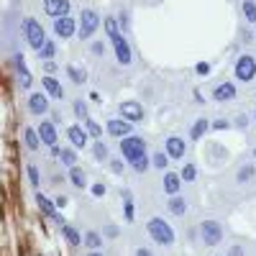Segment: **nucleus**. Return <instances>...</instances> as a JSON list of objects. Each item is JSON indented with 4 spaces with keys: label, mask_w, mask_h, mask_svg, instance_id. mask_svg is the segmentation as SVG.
<instances>
[{
    "label": "nucleus",
    "mask_w": 256,
    "mask_h": 256,
    "mask_svg": "<svg viewBox=\"0 0 256 256\" xmlns=\"http://www.w3.org/2000/svg\"><path fill=\"white\" fill-rule=\"evenodd\" d=\"M100 13L95 10V8H82V13H80V31H77V38L80 41H90L95 34H98V28H100Z\"/></svg>",
    "instance_id": "4"
},
{
    "label": "nucleus",
    "mask_w": 256,
    "mask_h": 256,
    "mask_svg": "<svg viewBox=\"0 0 256 256\" xmlns=\"http://www.w3.org/2000/svg\"><path fill=\"white\" fill-rule=\"evenodd\" d=\"M90 192H92V195H95V198H102V195H105V192H108V187H105L102 182H95V184L90 187Z\"/></svg>",
    "instance_id": "44"
},
{
    "label": "nucleus",
    "mask_w": 256,
    "mask_h": 256,
    "mask_svg": "<svg viewBox=\"0 0 256 256\" xmlns=\"http://www.w3.org/2000/svg\"><path fill=\"white\" fill-rule=\"evenodd\" d=\"M92 156H95L98 162H108L110 152H108V144H102V138H95V141H92Z\"/></svg>",
    "instance_id": "31"
},
{
    "label": "nucleus",
    "mask_w": 256,
    "mask_h": 256,
    "mask_svg": "<svg viewBox=\"0 0 256 256\" xmlns=\"http://www.w3.org/2000/svg\"><path fill=\"white\" fill-rule=\"evenodd\" d=\"M105 236H108V238H118V228H116L113 223H108V228H105Z\"/></svg>",
    "instance_id": "47"
},
{
    "label": "nucleus",
    "mask_w": 256,
    "mask_h": 256,
    "mask_svg": "<svg viewBox=\"0 0 256 256\" xmlns=\"http://www.w3.org/2000/svg\"><path fill=\"white\" fill-rule=\"evenodd\" d=\"M20 31H24V38H26V44L34 49V52H38L41 46L46 44V31H44V26L38 24L36 18H24L20 20Z\"/></svg>",
    "instance_id": "3"
},
{
    "label": "nucleus",
    "mask_w": 256,
    "mask_h": 256,
    "mask_svg": "<svg viewBox=\"0 0 256 256\" xmlns=\"http://www.w3.org/2000/svg\"><path fill=\"white\" fill-rule=\"evenodd\" d=\"M54 202H56V208H67V202H70V200H67V198H64V195H59V198H56Z\"/></svg>",
    "instance_id": "49"
},
{
    "label": "nucleus",
    "mask_w": 256,
    "mask_h": 256,
    "mask_svg": "<svg viewBox=\"0 0 256 256\" xmlns=\"http://www.w3.org/2000/svg\"><path fill=\"white\" fill-rule=\"evenodd\" d=\"M26 174H28L31 187L38 190V187H41V172H38V166H36V164H28V166H26Z\"/></svg>",
    "instance_id": "38"
},
{
    "label": "nucleus",
    "mask_w": 256,
    "mask_h": 256,
    "mask_svg": "<svg viewBox=\"0 0 256 256\" xmlns=\"http://www.w3.org/2000/svg\"><path fill=\"white\" fill-rule=\"evenodd\" d=\"M118 24H120V31L128 34V28H131V13H128V10H120V13H118Z\"/></svg>",
    "instance_id": "40"
},
{
    "label": "nucleus",
    "mask_w": 256,
    "mask_h": 256,
    "mask_svg": "<svg viewBox=\"0 0 256 256\" xmlns=\"http://www.w3.org/2000/svg\"><path fill=\"white\" fill-rule=\"evenodd\" d=\"M67 182L72 187H77V190H84V187H88V174H84L82 166H72L67 172Z\"/></svg>",
    "instance_id": "22"
},
{
    "label": "nucleus",
    "mask_w": 256,
    "mask_h": 256,
    "mask_svg": "<svg viewBox=\"0 0 256 256\" xmlns=\"http://www.w3.org/2000/svg\"><path fill=\"white\" fill-rule=\"evenodd\" d=\"M256 174V164H244L238 172H236V184H248Z\"/></svg>",
    "instance_id": "29"
},
{
    "label": "nucleus",
    "mask_w": 256,
    "mask_h": 256,
    "mask_svg": "<svg viewBox=\"0 0 256 256\" xmlns=\"http://www.w3.org/2000/svg\"><path fill=\"white\" fill-rule=\"evenodd\" d=\"M88 256H105V254H102V251H90Z\"/></svg>",
    "instance_id": "52"
},
{
    "label": "nucleus",
    "mask_w": 256,
    "mask_h": 256,
    "mask_svg": "<svg viewBox=\"0 0 256 256\" xmlns=\"http://www.w3.org/2000/svg\"><path fill=\"white\" fill-rule=\"evenodd\" d=\"M238 95V90H236V82H218L216 88H212V100L216 102H230L233 98Z\"/></svg>",
    "instance_id": "15"
},
{
    "label": "nucleus",
    "mask_w": 256,
    "mask_h": 256,
    "mask_svg": "<svg viewBox=\"0 0 256 256\" xmlns=\"http://www.w3.org/2000/svg\"><path fill=\"white\" fill-rule=\"evenodd\" d=\"M195 72H198V74H205V77H208V74H210V64H208V62H200L198 67H195Z\"/></svg>",
    "instance_id": "45"
},
{
    "label": "nucleus",
    "mask_w": 256,
    "mask_h": 256,
    "mask_svg": "<svg viewBox=\"0 0 256 256\" xmlns=\"http://www.w3.org/2000/svg\"><path fill=\"white\" fill-rule=\"evenodd\" d=\"M84 246H88L90 251H100L102 248V236L98 230H88L84 233Z\"/></svg>",
    "instance_id": "32"
},
{
    "label": "nucleus",
    "mask_w": 256,
    "mask_h": 256,
    "mask_svg": "<svg viewBox=\"0 0 256 256\" xmlns=\"http://www.w3.org/2000/svg\"><path fill=\"white\" fill-rule=\"evenodd\" d=\"M36 131H38L41 144H44L46 148L59 146V131H56V123H54V120H49V118H41V123L36 126Z\"/></svg>",
    "instance_id": "10"
},
{
    "label": "nucleus",
    "mask_w": 256,
    "mask_h": 256,
    "mask_svg": "<svg viewBox=\"0 0 256 256\" xmlns=\"http://www.w3.org/2000/svg\"><path fill=\"white\" fill-rule=\"evenodd\" d=\"M108 164H110V172H113V174H123V172H126L123 156H120V159H108Z\"/></svg>",
    "instance_id": "41"
},
{
    "label": "nucleus",
    "mask_w": 256,
    "mask_h": 256,
    "mask_svg": "<svg viewBox=\"0 0 256 256\" xmlns=\"http://www.w3.org/2000/svg\"><path fill=\"white\" fill-rule=\"evenodd\" d=\"M67 77H70L72 84H84V82H88V72L74 67V64H70V67H67Z\"/></svg>",
    "instance_id": "33"
},
{
    "label": "nucleus",
    "mask_w": 256,
    "mask_h": 256,
    "mask_svg": "<svg viewBox=\"0 0 256 256\" xmlns=\"http://www.w3.org/2000/svg\"><path fill=\"white\" fill-rule=\"evenodd\" d=\"M118 148H120V156H123L126 162H134V159H138V156L146 154V141H144L141 136H134V134H131V136L120 138Z\"/></svg>",
    "instance_id": "5"
},
{
    "label": "nucleus",
    "mask_w": 256,
    "mask_h": 256,
    "mask_svg": "<svg viewBox=\"0 0 256 256\" xmlns=\"http://www.w3.org/2000/svg\"><path fill=\"white\" fill-rule=\"evenodd\" d=\"M105 49H108V46H105V41H92V46H90V52H92L95 56H102Z\"/></svg>",
    "instance_id": "42"
},
{
    "label": "nucleus",
    "mask_w": 256,
    "mask_h": 256,
    "mask_svg": "<svg viewBox=\"0 0 256 256\" xmlns=\"http://www.w3.org/2000/svg\"><path fill=\"white\" fill-rule=\"evenodd\" d=\"M166 210L172 212V216H184V212H187V200H184L182 195L169 198V202H166Z\"/></svg>",
    "instance_id": "27"
},
{
    "label": "nucleus",
    "mask_w": 256,
    "mask_h": 256,
    "mask_svg": "<svg viewBox=\"0 0 256 256\" xmlns=\"http://www.w3.org/2000/svg\"><path fill=\"white\" fill-rule=\"evenodd\" d=\"M13 67H16V72H18V88H20V90H28L31 84H34V77H31V72H28V67H26L24 54H16V56H13Z\"/></svg>",
    "instance_id": "14"
},
{
    "label": "nucleus",
    "mask_w": 256,
    "mask_h": 256,
    "mask_svg": "<svg viewBox=\"0 0 256 256\" xmlns=\"http://www.w3.org/2000/svg\"><path fill=\"white\" fill-rule=\"evenodd\" d=\"M72 3L70 0H44V13L49 18H62V16H70Z\"/></svg>",
    "instance_id": "18"
},
{
    "label": "nucleus",
    "mask_w": 256,
    "mask_h": 256,
    "mask_svg": "<svg viewBox=\"0 0 256 256\" xmlns=\"http://www.w3.org/2000/svg\"><path fill=\"white\" fill-rule=\"evenodd\" d=\"M233 74H236L238 82H251V80L256 77V56H251V54H241V56L236 59Z\"/></svg>",
    "instance_id": "8"
},
{
    "label": "nucleus",
    "mask_w": 256,
    "mask_h": 256,
    "mask_svg": "<svg viewBox=\"0 0 256 256\" xmlns=\"http://www.w3.org/2000/svg\"><path fill=\"white\" fill-rule=\"evenodd\" d=\"M134 256H154V251H152V248H146V246H138V248L134 251Z\"/></svg>",
    "instance_id": "48"
},
{
    "label": "nucleus",
    "mask_w": 256,
    "mask_h": 256,
    "mask_svg": "<svg viewBox=\"0 0 256 256\" xmlns=\"http://www.w3.org/2000/svg\"><path fill=\"white\" fill-rule=\"evenodd\" d=\"M49 95L46 92H31L28 95V113L36 116V118H44L49 110H52V105H49Z\"/></svg>",
    "instance_id": "12"
},
{
    "label": "nucleus",
    "mask_w": 256,
    "mask_h": 256,
    "mask_svg": "<svg viewBox=\"0 0 256 256\" xmlns=\"http://www.w3.org/2000/svg\"><path fill=\"white\" fill-rule=\"evenodd\" d=\"M82 123H84V128H88V134L92 136V141L95 138H102V126L95 118H88V120H82Z\"/></svg>",
    "instance_id": "36"
},
{
    "label": "nucleus",
    "mask_w": 256,
    "mask_h": 256,
    "mask_svg": "<svg viewBox=\"0 0 256 256\" xmlns=\"http://www.w3.org/2000/svg\"><path fill=\"white\" fill-rule=\"evenodd\" d=\"M120 198H123V218H126V223H134L136 220V205H134L131 190H120Z\"/></svg>",
    "instance_id": "21"
},
{
    "label": "nucleus",
    "mask_w": 256,
    "mask_h": 256,
    "mask_svg": "<svg viewBox=\"0 0 256 256\" xmlns=\"http://www.w3.org/2000/svg\"><path fill=\"white\" fill-rule=\"evenodd\" d=\"M102 26H105V34H108V41L116 52V59L120 67H131L134 64V49L128 44L126 34L120 31V24H118V16H105L102 18Z\"/></svg>",
    "instance_id": "1"
},
{
    "label": "nucleus",
    "mask_w": 256,
    "mask_h": 256,
    "mask_svg": "<svg viewBox=\"0 0 256 256\" xmlns=\"http://www.w3.org/2000/svg\"><path fill=\"white\" fill-rule=\"evenodd\" d=\"M118 113H120V118H126V120H131V123H141L144 120V105L141 102H136V100H126V102H120L118 105Z\"/></svg>",
    "instance_id": "13"
},
{
    "label": "nucleus",
    "mask_w": 256,
    "mask_h": 256,
    "mask_svg": "<svg viewBox=\"0 0 256 256\" xmlns=\"http://www.w3.org/2000/svg\"><path fill=\"white\" fill-rule=\"evenodd\" d=\"M146 233H148V238H152L156 246H164V248L174 246V241H177L174 228L169 226L164 218H159V216H154V218L146 220Z\"/></svg>",
    "instance_id": "2"
},
{
    "label": "nucleus",
    "mask_w": 256,
    "mask_h": 256,
    "mask_svg": "<svg viewBox=\"0 0 256 256\" xmlns=\"http://www.w3.org/2000/svg\"><path fill=\"white\" fill-rule=\"evenodd\" d=\"M67 141H70V146H74V148H77V152H80V148L92 146V144H90V141H92V136L88 134L84 123H72V126H67Z\"/></svg>",
    "instance_id": "9"
},
{
    "label": "nucleus",
    "mask_w": 256,
    "mask_h": 256,
    "mask_svg": "<svg viewBox=\"0 0 256 256\" xmlns=\"http://www.w3.org/2000/svg\"><path fill=\"white\" fill-rule=\"evenodd\" d=\"M169 156L166 152H156V154H152V166L154 169H159V172H166V166H169Z\"/></svg>",
    "instance_id": "34"
},
{
    "label": "nucleus",
    "mask_w": 256,
    "mask_h": 256,
    "mask_svg": "<svg viewBox=\"0 0 256 256\" xmlns=\"http://www.w3.org/2000/svg\"><path fill=\"white\" fill-rule=\"evenodd\" d=\"M59 162H62V166H67V169L77 166V148L74 146H64L59 152Z\"/></svg>",
    "instance_id": "26"
},
{
    "label": "nucleus",
    "mask_w": 256,
    "mask_h": 256,
    "mask_svg": "<svg viewBox=\"0 0 256 256\" xmlns=\"http://www.w3.org/2000/svg\"><path fill=\"white\" fill-rule=\"evenodd\" d=\"M241 10H244V18H246V24H256V3H254V0H244Z\"/></svg>",
    "instance_id": "37"
},
{
    "label": "nucleus",
    "mask_w": 256,
    "mask_h": 256,
    "mask_svg": "<svg viewBox=\"0 0 256 256\" xmlns=\"http://www.w3.org/2000/svg\"><path fill=\"white\" fill-rule=\"evenodd\" d=\"M182 184H184L182 174H177V172H164V182H162V187H164V195H169V198L180 195Z\"/></svg>",
    "instance_id": "19"
},
{
    "label": "nucleus",
    "mask_w": 256,
    "mask_h": 256,
    "mask_svg": "<svg viewBox=\"0 0 256 256\" xmlns=\"http://www.w3.org/2000/svg\"><path fill=\"white\" fill-rule=\"evenodd\" d=\"M134 126H136V123L126 120V118H110V120H105V134L120 141V138H126V136L134 134Z\"/></svg>",
    "instance_id": "11"
},
{
    "label": "nucleus",
    "mask_w": 256,
    "mask_h": 256,
    "mask_svg": "<svg viewBox=\"0 0 256 256\" xmlns=\"http://www.w3.org/2000/svg\"><path fill=\"white\" fill-rule=\"evenodd\" d=\"M230 256H241V248H238V246H233V248H230Z\"/></svg>",
    "instance_id": "51"
},
{
    "label": "nucleus",
    "mask_w": 256,
    "mask_h": 256,
    "mask_svg": "<svg viewBox=\"0 0 256 256\" xmlns=\"http://www.w3.org/2000/svg\"><path fill=\"white\" fill-rule=\"evenodd\" d=\"M36 56H38V62H49V59H54V56H56V41L46 38V44L36 52Z\"/></svg>",
    "instance_id": "30"
},
{
    "label": "nucleus",
    "mask_w": 256,
    "mask_h": 256,
    "mask_svg": "<svg viewBox=\"0 0 256 256\" xmlns=\"http://www.w3.org/2000/svg\"><path fill=\"white\" fill-rule=\"evenodd\" d=\"M254 120H256V110H254Z\"/></svg>",
    "instance_id": "54"
},
{
    "label": "nucleus",
    "mask_w": 256,
    "mask_h": 256,
    "mask_svg": "<svg viewBox=\"0 0 256 256\" xmlns=\"http://www.w3.org/2000/svg\"><path fill=\"white\" fill-rule=\"evenodd\" d=\"M223 236H226V230H223L220 220H202L200 223V238L208 248H216L223 241Z\"/></svg>",
    "instance_id": "6"
},
{
    "label": "nucleus",
    "mask_w": 256,
    "mask_h": 256,
    "mask_svg": "<svg viewBox=\"0 0 256 256\" xmlns=\"http://www.w3.org/2000/svg\"><path fill=\"white\" fill-rule=\"evenodd\" d=\"M62 236L67 238L70 246H84V236H82V233H80L74 226H70V223H64V226H62Z\"/></svg>",
    "instance_id": "24"
},
{
    "label": "nucleus",
    "mask_w": 256,
    "mask_h": 256,
    "mask_svg": "<svg viewBox=\"0 0 256 256\" xmlns=\"http://www.w3.org/2000/svg\"><path fill=\"white\" fill-rule=\"evenodd\" d=\"M128 164H131V169H134L136 174H146L148 169H154V166H152V156H148V154H144V156H138V159H134V162H128Z\"/></svg>",
    "instance_id": "28"
},
{
    "label": "nucleus",
    "mask_w": 256,
    "mask_h": 256,
    "mask_svg": "<svg viewBox=\"0 0 256 256\" xmlns=\"http://www.w3.org/2000/svg\"><path fill=\"white\" fill-rule=\"evenodd\" d=\"M41 88H44V92L52 98V100H64V88H62V82L54 77V74H44L41 77Z\"/></svg>",
    "instance_id": "16"
},
{
    "label": "nucleus",
    "mask_w": 256,
    "mask_h": 256,
    "mask_svg": "<svg viewBox=\"0 0 256 256\" xmlns=\"http://www.w3.org/2000/svg\"><path fill=\"white\" fill-rule=\"evenodd\" d=\"M180 174H182L184 182H195V180H198V166H195V164H184Z\"/></svg>",
    "instance_id": "39"
},
{
    "label": "nucleus",
    "mask_w": 256,
    "mask_h": 256,
    "mask_svg": "<svg viewBox=\"0 0 256 256\" xmlns=\"http://www.w3.org/2000/svg\"><path fill=\"white\" fill-rule=\"evenodd\" d=\"M228 128H230V120H226V118L212 120V131H228Z\"/></svg>",
    "instance_id": "43"
},
{
    "label": "nucleus",
    "mask_w": 256,
    "mask_h": 256,
    "mask_svg": "<svg viewBox=\"0 0 256 256\" xmlns=\"http://www.w3.org/2000/svg\"><path fill=\"white\" fill-rule=\"evenodd\" d=\"M254 159H256V146H254Z\"/></svg>",
    "instance_id": "53"
},
{
    "label": "nucleus",
    "mask_w": 256,
    "mask_h": 256,
    "mask_svg": "<svg viewBox=\"0 0 256 256\" xmlns=\"http://www.w3.org/2000/svg\"><path fill=\"white\" fill-rule=\"evenodd\" d=\"M24 144H26L28 152H38V148L44 146V144H41V136H38L36 128H24Z\"/></svg>",
    "instance_id": "25"
},
{
    "label": "nucleus",
    "mask_w": 256,
    "mask_h": 256,
    "mask_svg": "<svg viewBox=\"0 0 256 256\" xmlns=\"http://www.w3.org/2000/svg\"><path fill=\"white\" fill-rule=\"evenodd\" d=\"M36 208H38V212H41V216H46V218H56V202L54 200H49L46 195H41V192H36Z\"/></svg>",
    "instance_id": "20"
},
{
    "label": "nucleus",
    "mask_w": 256,
    "mask_h": 256,
    "mask_svg": "<svg viewBox=\"0 0 256 256\" xmlns=\"http://www.w3.org/2000/svg\"><path fill=\"white\" fill-rule=\"evenodd\" d=\"M54 36L62 38V41H70L72 36H77L80 31V18H72V16H62V18H54Z\"/></svg>",
    "instance_id": "7"
},
{
    "label": "nucleus",
    "mask_w": 256,
    "mask_h": 256,
    "mask_svg": "<svg viewBox=\"0 0 256 256\" xmlns=\"http://www.w3.org/2000/svg\"><path fill=\"white\" fill-rule=\"evenodd\" d=\"M72 110H74V118H77V120H88V118H90V110H88V102H84L82 98L72 102Z\"/></svg>",
    "instance_id": "35"
},
{
    "label": "nucleus",
    "mask_w": 256,
    "mask_h": 256,
    "mask_svg": "<svg viewBox=\"0 0 256 256\" xmlns=\"http://www.w3.org/2000/svg\"><path fill=\"white\" fill-rule=\"evenodd\" d=\"M238 126H241V128L248 126V116H238Z\"/></svg>",
    "instance_id": "50"
},
{
    "label": "nucleus",
    "mask_w": 256,
    "mask_h": 256,
    "mask_svg": "<svg viewBox=\"0 0 256 256\" xmlns=\"http://www.w3.org/2000/svg\"><path fill=\"white\" fill-rule=\"evenodd\" d=\"M164 152L172 156L174 162H180V159H184V154H187V144H184V138H180V136H169V138L164 141Z\"/></svg>",
    "instance_id": "17"
},
{
    "label": "nucleus",
    "mask_w": 256,
    "mask_h": 256,
    "mask_svg": "<svg viewBox=\"0 0 256 256\" xmlns=\"http://www.w3.org/2000/svg\"><path fill=\"white\" fill-rule=\"evenodd\" d=\"M210 128H212V123L208 118H198L195 123H192V128H190V141H200Z\"/></svg>",
    "instance_id": "23"
},
{
    "label": "nucleus",
    "mask_w": 256,
    "mask_h": 256,
    "mask_svg": "<svg viewBox=\"0 0 256 256\" xmlns=\"http://www.w3.org/2000/svg\"><path fill=\"white\" fill-rule=\"evenodd\" d=\"M44 70H46V74H54L59 67H56V62H54V59H49V62H44Z\"/></svg>",
    "instance_id": "46"
}]
</instances>
